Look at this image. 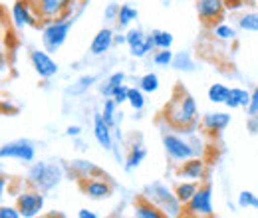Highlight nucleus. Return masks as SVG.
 Here are the masks:
<instances>
[{
	"label": "nucleus",
	"mask_w": 258,
	"mask_h": 218,
	"mask_svg": "<svg viewBox=\"0 0 258 218\" xmlns=\"http://www.w3.org/2000/svg\"><path fill=\"white\" fill-rule=\"evenodd\" d=\"M248 103H250V94H248L246 90L230 88L228 99L225 101L226 107H230V109H238V107H248Z\"/></svg>",
	"instance_id": "21"
},
{
	"label": "nucleus",
	"mask_w": 258,
	"mask_h": 218,
	"mask_svg": "<svg viewBox=\"0 0 258 218\" xmlns=\"http://www.w3.org/2000/svg\"><path fill=\"white\" fill-rule=\"evenodd\" d=\"M94 82H96V76H84V78H80V80L76 82V86L68 88V94H72V95L84 94V92H86Z\"/></svg>",
	"instance_id": "33"
},
{
	"label": "nucleus",
	"mask_w": 258,
	"mask_h": 218,
	"mask_svg": "<svg viewBox=\"0 0 258 218\" xmlns=\"http://www.w3.org/2000/svg\"><path fill=\"white\" fill-rule=\"evenodd\" d=\"M133 214L137 218H165L167 216L147 194H139V196L133 200Z\"/></svg>",
	"instance_id": "15"
},
{
	"label": "nucleus",
	"mask_w": 258,
	"mask_h": 218,
	"mask_svg": "<svg viewBox=\"0 0 258 218\" xmlns=\"http://www.w3.org/2000/svg\"><path fill=\"white\" fill-rule=\"evenodd\" d=\"M173 58H175V54L171 52V48L169 50H157L153 54V62L157 63V65H171Z\"/></svg>",
	"instance_id": "36"
},
{
	"label": "nucleus",
	"mask_w": 258,
	"mask_h": 218,
	"mask_svg": "<svg viewBox=\"0 0 258 218\" xmlns=\"http://www.w3.org/2000/svg\"><path fill=\"white\" fill-rule=\"evenodd\" d=\"M137 16H139L137 8H133L131 4H121L119 16H117V22L115 24H117V28H127L133 20H137Z\"/></svg>",
	"instance_id": "24"
},
{
	"label": "nucleus",
	"mask_w": 258,
	"mask_h": 218,
	"mask_svg": "<svg viewBox=\"0 0 258 218\" xmlns=\"http://www.w3.org/2000/svg\"><path fill=\"white\" fill-rule=\"evenodd\" d=\"M111 129H113V127L107 125V121L103 119L101 113H96V115H94V137H96V141L105 149V151H111V149H113Z\"/></svg>",
	"instance_id": "18"
},
{
	"label": "nucleus",
	"mask_w": 258,
	"mask_h": 218,
	"mask_svg": "<svg viewBox=\"0 0 258 218\" xmlns=\"http://www.w3.org/2000/svg\"><path fill=\"white\" fill-rule=\"evenodd\" d=\"M201 187L197 181H191V183H179L177 187H175V196L179 198V202L185 206L191 198H193V194L197 192V188Z\"/></svg>",
	"instance_id": "23"
},
{
	"label": "nucleus",
	"mask_w": 258,
	"mask_h": 218,
	"mask_svg": "<svg viewBox=\"0 0 258 218\" xmlns=\"http://www.w3.org/2000/svg\"><path fill=\"white\" fill-rule=\"evenodd\" d=\"M153 36V42H155V48L157 50H169L173 46V34L165 30H153L151 32Z\"/></svg>",
	"instance_id": "29"
},
{
	"label": "nucleus",
	"mask_w": 258,
	"mask_h": 218,
	"mask_svg": "<svg viewBox=\"0 0 258 218\" xmlns=\"http://www.w3.org/2000/svg\"><path fill=\"white\" fill-rule=\"evenodd\" d=\"M66 135H68V137H80V135H82V127H80V125H70V127L66 129Z\"/></svg>",
	"instance_id": "41"
},
{
	"label": "nucleus",
	"mask_w": 258,
	"mask_h": 218,
	"mask_svg": "<svg viewBox=\"0 0 258 218\" xmlns=\"http://www.w3.org/2000/svg\"><path fill=\"white\" fill-rule=\"evenodd\" d=\"M145 157H147V149H145L143 145H133L127 155V161H125V171L131 173L133 169H137V167L143 163Z\"/></svg>",
	"instance_id": "22"
},
{
	"label": "nucleus",
	"mask_w": 258,
	"mask_h": 218,
	"mask_svg": "<svg viewBox=\"0 0 258 218\" xmlns=\"http://www.w3.org/2000/svg\"><path fill=\"white\" fill-rule=\"evenodd\" d=\"M0 157L2 159H16V161H22V163H32L34 157H36V147L28 139H16V141H10V143L2 145Z\"/></svg>",
	"instance_id": "11"
},
{
	"label": "nucleus",
	"mask_w": 258,
	"mask_h": 218,
	"mask_svg": "<svg viewBox=\"0 0 258 218\" xmlns=\"http://www.w3.org/2000/svg\"><path fill=\"white\" fill-rule=\"evenodd\" d=\"M127 95H129V88H125L123 84L119 86V88H115V92H113V99L117 101V105H121V103H125L127 101Z\"/></svg>",
	"instance_id": "39"
},
{
	"label": "nucleus",
	"mask_w": 258,
	"mask_h": 218,
	"mask_svg": "<svg viewBox=\"0 0 258 218\" xmlns=\"http://www.w3.org/2000/svg\"><path fill=\"white\" fill-rule=\"evenodd\" d=\"M64 177V171L60 165L56 163H46V161H40V163H34L26 175V185L34 188H40L42 192H48L52 188H56L60 185Z\"/></svg>",
	"instance_id": "2"
},
{
	"label": "nucleus",
	"mask_w": 258,
	"mask_h": 218,
	"mask_svg": "<svg viewBox=\"0 0 258 218\" xmlns=\"http://www.w3.org/2000/svg\"><path fill=\"white\" fill-rule=\"evenodd\" d=\"M78 216L80 218H96V214H94V212H90L88 208H82V210L78 212Z\"/></svg>",
	"instance_id": "45"
},
{
	"label": "nucleus",
	"mask_w": 258,
	"mask_h": 218,
	"mask_svg": "<svg viewBox=\"0 0 258 218\" xmlns=\"http://www.w3.org/2000/svg\"><path fill=\"white\" fill-rule=\"evenodd\" d=\"M101 115H103V119L107 121L109 127H115V123H117V119H115V115H117V101L113 97L103 103V113Z\"/></svg>",
	"instance_id": "31"
},
{
	"label": "nucleus",
	"mask_w": 258,
	"mask_h": 218,
	"mask_svg": "<svg viewBox=\"0 0 258 218\" xmlns=\"http://www.w3.org/2000/svg\"><path fill=\"white\" fill-rule=\"evenodd\" d=\"M16 206H18L20 214L24 218H32L36 214H40V210L44 208V192L40 188L28 187L18 194Z\"/></svg>",
	"instance_id": "8"
},
{
	"label": "nucleus",
	"mask_w": 258,
	"mask_h": 218,
	"mask_svg": "<svg viewBox=\"0 0 258 218\" xmlns=\"http://www.w3.org/2000/svg\"><path fill=\"white\" fill-rule=\"evenodd\" d=\"M163 147L173 161H187V159L195 157V149L191 147V143H187L183 137H179L175 133L163 135Z\"/></svg>",
	"instance_id": "12"
},
{
	"label": "nucleus",
	"mask_w": 258,
	"mask_h": 218,
	"mask_svg": "<svg viewBox=\"0 0 258 218\" xmlns=\"http://www.w3.org/2000/svg\"><path fill=\"white\" fill-rule=\"evenodd\" d=\"M242 4H244L242 0H225L226 10H238V8L242 6Z\"/></svg>",
	"instance_id": "42"
},
{
	"label": "nucleus",
	"mask_w": 258,
	"mask_h": 218,
	"mask_svg": "<svg viewBox=\"0 0 258 218\" xmlns=\"http://www.w3.org/2000/svg\"><path fill=\"white\" fill-rule=\"evenodd\" d=\"M246 113H248V117H258V86L250 94V103L246 107Z\"/></svg>",
	"instance_id": "38"
},
{
	"label": "nucleus",
	"mask_w": 258,
	"mask_h": 218,
	"mask_svg": "<svg viewBox=\"0 0 258 218\" xmlns=\"http://www.w3.org/2000/svg\"><path fill=\"white\" fill-rule=\"evenodd\" d=\"M139 88L145 92V94H155L159 90V78L157 74H145L141 80H139Z\"/></svg>",
	"instance_id": "30"
},
{
	"label": "nucleus",
	"mask_w": 258,
	"mask_h": 218,
	"mask_svg": "<svg viewBox=\"0 0 258 218\" xmlns=\"http://www.w3.org/2000/svg\"><path fill=\"white\" fill-rule=\"evenodd\" d=\"M145 194L161 208L167 216H179V214H183V204H181L179 198L175 196V190L171 192V190L165 187V185H161V183L147 185Z\"/></svg>",
	"instance_id": "5"
},
{
	"label": "nucleus",
	"mask_w": 258,
	"mask_h": 218,
	"mask_svg": "<svg viewBox=\"0 0 258 218\" xmlns=\"http://www.w3.org/2000/svg\"><path fill=\"white\" fill-rule=\"evenodd\" d=\"M72 173L78 177V179H90V177H105L103 171L94 165L92 161H72L70 165Z\"/></svg>",
	"instance_id": "20"
},
{
	"label": "nucleus",
	"mask_w": 258,
	"mask_h": 218,
	"mask_svg": "<svg viewBox=\"0 0 258 218\" xmlns=\"http://www.w3.org/2000/svg\"><path fill=\"white\" fill-rule=\"evenodd\" d=\"M230 94V88H226L225 84H213L209 88V101L213 103H225Z\"/></svg>",
	"instance_id": "27"
},
{
	"label": "nucleus",
	"mask_w": 258,
	"mask_h": 218,
	"mask_svg": "<svg viewBox=\"0 0 258 218\" xmlns=\"http://www.w3.org/2000/svg\"><path fill=\"white\" fill-rule=\"evenodd\" d=\"M228 125H230V115L225 111H211L201 119V127L205 129V133H211V135L223 133Z\"/></svg>",
	"instance_id": "16"
},
{
	"label": "nucleus",
	"mask_w": 258,
	"mask_h": 218,
	"mask_svg": "<svg viewBox=\"0 0 258 218\" xmlns=\"http://www.w3.org/2000/svg\"><path fill=\"white\" fill-rule=\"evenodd\" d=\"M34 12L42 24L62 20L72 16V10L76 6V0H30Z\"/></svg>",
	"instance_id": "3"
},
{
	"label": "nucleus",
	"mask_w": 258,
	"mask_h": 218,
	"mask_svg": "<svg viewBox=\"0 0 258 218\" xmlns=\"http://www.w3.org/2000/svg\"><path fill=\"white\" fill-rule=\"evenodd\" d=\"M238 206L240 208H258V196L250 190H242L238 194Z\"/></svg>",
	"instance_id": "35"
},
{
	"label": "nucleus",
	"mask_w": 258,
	"mask_h": 218,
	"mask_svg": "<svg viewBox=\"0 0 258 218\" xmlns=\"http://www.w3.org/2000/svg\"><path fill=\"white\" fill-rule=\"evenodd\" d=\"M213 187L211 183H205L197 188L193 198L183 206V216H213Z\"/></svg>",
	"instance_id": "6"
},
{
	"label": "nucleus",
	"mask_w": 258,
	"mask_h": 218,
	"mask_svg": "<svg viewBox=\"0 0 258 218\" xmlns=\"http://www.w3.org/2000/svg\"><path fill=\"white\" fill-rule=\"evenodd\" d=\"M0 218H22V214H20L18 206L16 208L14 206H2L0 208Z\"/></svg>",
	"instance_id": "40"
},
{
	"label": "nucleus",
	"mask_w": 258,
	"mask_h": 218,
	"mask_svg": "<svg viewBox=\"0 0 258 218\" xmlns=\"http://www.w3.org/2000/svg\"><path fill=\"white\" fill-rule=\"evenodd\" d=\"M30 63H32L34 71L42 80H50L58 74V63L52 60L50 52H46V50H32L30 52Z\"/></svg>",
	"instance_id": "13"
},
{
	"label": "nucleus",
	"mask_w": 258,
	"mask_h": 218,
	"mask_svg": "<svg viewBox=\"0 0 258 218\" xmlns=\"http://www.w3.org/2000/svg\"><path fill=\"white\" fill-rule=\"evenodd\" d=\"M238 28L244 32H258V12H244L238 16Z\"/></svg>",
	"instance_id": "26"
},
{
	"label": "nucleus",
	"mask_w": 258,
	"mask_h": 218,
	"mask_svg": "<svg viewBox=\"0 0 258 218\" xmlns=\"http://www.w3.org/2000/svg\"><path fill=\"white\" fill-rule=\"evenodd\" d=\"M177 175L183 179H193V181H201L207 175V163L199 157H191L187 161H183V165L177 169Z\"/></svg>",
	"instance_id": "17"
},
{
	"label": "nucleus",
	"mask_w": 258,
	"mask_h": 218,
	"mask_svg": "<svg viewBox=\"0 0 258 218\" xmlns=\"http://www.w3.org/2000/svg\"><path fill=\"white\" fill-rule=\"evenodd\" d=\"M80 190L92 198V200H103L109 198L113 192V185L109 183L107 177H90V179H78Z\"/></svg>",
	"instance_id": "9"
},
{
	"label": "nucleus",
	"mask_w": 258,
	"mask_h": 218,
	"mask_svg": "<svg viewBox=\"0 0 258 218\" xmlns=\"http://www.w3.org/2000/svg\"><path fill=\"white\" fill-rule=\"evenodd\" d=\"M246 127L250 129V133H252V135H254V133H258V117H248Z\"/></svg>",
	"instance_id": "43"
},
{
	"label": "nucleus",
	"mask_w": 258,
	"mask_h": 218,
	"mask_svg": "<svg viewBox=\"0 0 258 218\" xmlns=\"http://www.w3.org/2000/svg\"><path fill=\"white\" fill-rule=\"evenodd\" d=\"M113 38L115 36L111 28H101L92 40V46H90L92 56H103L105 52H109V48L113 46Z\"/></svg>",
	"instance_id": "19"
},
{
	"label": "nucleus",
	"mask_w": 258,
	"mask_h": 218,
	"mask_svg": "<svg viewBox=\"0 0 258 218\" xmlns=\"http://www.w3.org/2000/svg\"><path fill=\"white\" fill-rule=\"evenodd\" d=\"M127 103L135 109V111H141L145 107V97H143V90L141 88H129L127 95Z\"/></svg>",
	"instance_id": "32"
},
{
	"label": "nucleus",
	"mask_w": 258,
	"mask_h": 218,
	"mask_svg": "<svg viewBox=\"0 0 258 218\" xmlns=\"http://www.w3.org/2000/svg\"><path fill=\"white\" fill-rule=\"evenodd\" d=\"M125 36H127L129 54L133 58H145L149 52L157 50L155 48V42H153V36L151 34H145L141 28H129Z\"/></svg>",
	"instance_id": "10"
},
{
	"label": "nucleus",
	"mask_w": 258,
	"mask_h": 218,
	"mask_svg": "<svg viewBox=\"0 0 258 218\" xmlns=\"http://www.w3.org/2000/svg\"><path fill=\"white\" fill-rule=\"evenodd\" d=\"M213 34H215V38H219V40H234V38H236V30H234L232 26L225 24V22L213 26Z\"/></svg>",
	"instance_id": "34"
},
{
	"label": "nucleus",
	"mask_w": 258,
	"mask_h": 218,
	"mask_svg": "<svg viewBox=\"0 0 258 218\" xmlns=\"http://www.w3.org/2000/svg\"><path fill=\"white\" fill-rule=\"evenodd\" d=\"M123 82H125V74H123V71H115V74H111V76L105 80L103 88H101V95H103V97H111L113 92H115V88H119Z\"/></svg>",
	"instance_id": "25"
},
{
	"label": "nucleus",
	"mask_w": 258,
	"mask_h": 218,
	"mask_svg": "<svg viewBox=\"0 0 258 218\" xmlns=\"http://www.w3.org/2000/svg\"><path fill=\"white\" fill-rule=\"evenodd\" d=\"M0 188H2V190H4V188H6V179H4V177H2V179H0Z\"/></svg>",
	"instance_id": "46"
},
{
	"label": "nucleus",
	"mask_w": 258,
	"mask_h": 218,
	"mask_svg": "<svg viewBox=\"0 0 258 218\" xmlns=\"http://www.w3.org/2000/svg\"><path fill=\"white\" fill-rule=\"evenodd\" d=\"M74 26V16H68L62 20H54V22H48L44 24V30H42V46L46 52L50 54H56L64 42L68 40V34Z\"/></svg>",
	"instance_id": "4"
},
{
	"label": "nucleus",
	"mask_w": 258,
	"mask_h": 218,
	"mask_svg": "<svg viewBox=\"0 0 258 218\" xmlns=\"http://www.w3.org/2000/svg\"><path fill=\"white\" fill-rule=\"evenodd\" d=\"M197 14L203 26H217L225 20V0H197Z\"/></svg>",
	"instance_id": "7"
},
{
	"label": "nucleus",
	"mask_w": 258,
	"mask_h": 218,
	"mask_svg": "<svg viewBox=\"0 0 258 218\" xmlns=\"http://www.w3.org/2000/svg\"><path fill=\"white\" fill-rule=\"evenodd\" d=\"M119 4L117 2H109L107 6H105V10H103V18L107 20V22H117V16H119Z\"/></svg>",
	"instance_id": "37"
},
{
	"label": "nucleus",
	"mask_w": 258,
	"mask_h": 218,
	"mask_svg": "<svg viewBox=\"0 0 258 218\" xmlns=\"http://www.w3.org/2000/svg\"><path fill=\"white\" fill-rule=\"evenodd\" d=\"M113 44H117V46H121V44H127V36H125V34H119V36H115V38H113Z\"/></svg>",
	"instance_id": "44"
},
{
	"label": "nucleus",
	"mask_w": 258,
	"mask_h": 218,
	"mask_svg": "<svg viewBox=\"0 0 258 218\" xmlns=\"http://www.w3.org/2000/svg\"><path fill=\"white\" fill-rule=\"evenodd\" d=\"M163 119L175 131L191 133L199 123V109L195 97L183 86H177L169 103L163 107Z\"/></svg>",
	"instance_id": "1"
},
{
	"label": "nucleus",
	"mask_w": 258,
	"mask_h": 218,
	"mask_svg": "<svg viewBox=\"0 0 258 218\" xmlns=\"http://www.w3.org/2000/svg\"><path fill=\"white\" fill-rule=\"evenodd\" d=\"M171 65H173L175 69H181V71H193L195 69V62L189 52H179V54H175Z\"/></svg>",
	"instance_id": "28"
},
{
	"label": "nucleus",
	"mask_w": 258,
	"mask_h": 218,
	"mask_svg": "<svg viewBox=\"0 0 258 218\" xmlns=\"http://www.w3.org/2000/svg\"><path fill=\"white\" fill-rule=\"evenodd\" d=\"M10 14H12V22H14L18 28H24V26H38V24H40V20H38V16H36V12H34L30 0H16V2L12 4Z\"/></svg>",
	"instance_id": "14"
}]
</instances>
